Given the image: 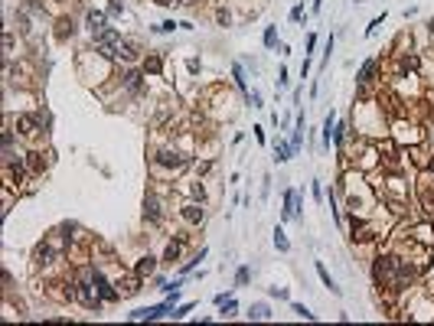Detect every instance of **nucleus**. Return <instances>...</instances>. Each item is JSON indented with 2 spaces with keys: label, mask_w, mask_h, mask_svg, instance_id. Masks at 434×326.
<instances>
[{
  "label": "nucleus",
  "mask_w": 434,
  "mask_h": 326,
  "mask_svg": "<svg viewBox=\"0 0 434 326\" xmlns=\"http://www.w3.org/2000/svg\"><path fill=\"white\" fill-rule=\"evenodd\" d=\"M190 160H193L190 154H183V150H176V147H163V150H157V154L150 157L154 170H157V173H166V176H173V173L186 170V166H190Z\"/></svg>",
  "instance_id": "nucleus-1"
},
{
  "label": "nucleus",
  "mask_w": 434,
  "mask_h": 326,
  "mask_svg": "<svg viewBox=\"0 0 434 326\" xmlns=\"http://www.w3.org/2000/svg\"><path fill=\"white\" fill-rule=\"evenodd\" d=\"M75 300H79L85 310H102L105 307V300H102V294H98L95 280L88 277V271H82V277L75 280Z\"/></svg>",
  "instance_id": "nucleus-2"
},
{
  "label": "nucleus",
  "mask_w": 434,
  "mask_h": 326,
  "mask_svg": "<svg viewBox=\"0 0 434 326\" xmlns=\"http://www.w3.org/2000/svg\"><path fill=\"white\" fill-rule=\"evenodd\" d=\"M395 271H398V255H379L376 264H372V277H376L379 287H392Z\"/></svg>",
  "instance_id": "nucleus-3"
},
{
  "label": "nucleus",
  "mask_w": 434,
  "mask_h": 326,
  "mask_svg": "<svg viewBox=\"0 0 434 326\" xmlns=\"http://www.w3.org/2000/svg\"><path fill=\"white\" fill-rule=\"evenodd\" d=\"M85 271H88V277L95 280V287H98V294H102L105 303H118V300H121V290H114V284H111V280L105 277L102 271H98L95 264H85Z\"/></svg>",
  "instance_id": "nucleus-4"
},
{
  "label": "nucleus",
  "mask_w": 434,
  "mask_h": 326,
  "mask_svg": "<svg viewBox=\"0 0 434 326\" xmlns=\"http://www.w3.org/2000/svg\"><path fill=\"white\" fill-rule=\"evenodd\" d=\"M144 78H147L144 69H124L121 72V88H127L131 95H144Z\"/></svg>",
  "instance_id": "nucleus-5"
},
{
  "label": "nucleus",
  "mask_w": 434,
  "mask_h": 326,
  "mask_svg": "<svg viewBox=\"0 0 434 326\" xmlns=\"http://www.w3.org/2000/svg\"><path fill=\"white\" fill-rule=\"evenodd\" d=\"M144 218H147L150 225H160V218H163V202H160V196H154V193L144 196Z\"/></svg>",
  "instance_id": "nucleus-6"
},
{
  "label": "nucleus",
  "mask_w": 434,
  "mask_h": 326,
  "mask_svg": "<svg viewBox=\"0 0 434 326\" xmlns=\"http://www.w3.org/2000/svg\"><path fill=\"white\" fill-rule=\"evenodd\" d=\"M300 206H304L300 193H297V189H287V193H284V209H281V218H284V222L300 218Z\"/></svg>",
  "instance_id": "nucleus-7"
},
{
  "label": "nucleus",
  "mask_w": 434,
  "mask_h": 326,
  "mask_svg": "<svg viewBox=\"0 0 434 326\" xmlns=\"http://www.w3.org/2000/svg\"><path fill=\"white\" fill-rule=\"evenodd\" d=\"M376 75H379V59H366L363 69L356 72V85H359V88L372 85V82H376Z\"/></svg>",
  "instance_id": "nucleus-8"
},
{
  "label": "nucleus",
  "mask_w": 434,
  "mask_h": 326,
  "mask_svg": "<svg viewBox=\"0 0 434 326\" xmlns=\"http://www.w3.org/2000/svg\"><path fill=\"white\" fill-rule=\"evenodd\" d=\"M141 43L137 39H121V46H118V59H124V62H137L141 59Z\"/></svg>",
  "instance_id": "nucleus-9"
},
{
  "label": "nucleus",
  "mask_w": 434,
  "mask_h": 326,
  "mask_svg": "<svg viewBox=\"0 0 434 326\" xmlns=\"http://www.w3.org/2000/svg\"><path fill=\"white\" fill-rule=\"evenodd\" d=\"M180 216L190 222V225H203V218H206V212H203V202H186L180 209Z\"/></svg>",
  "instance_id": "nucleus-10"
},
{
  "label": "nucleus",
  "mask_w": 434,
  "mask_h": 326,
  "mask_svg": "<svg viewBox=\"0 0 434 326\" xmlns=\"http://www.w3.org/2000/svg\"><path fill=\"white\" fill-rule=\"evenodd\" d=\"M88 30H92V36L102 30H108V13H98V10H88Z\"/></svg>",
  "instance_id": "nucleus-11"
},
{
  "label": "nucleus",
  "mask_w": 434,
  "mask_h": 326,
  "mask_svg": "<svg viewBox=\"0 0 434 326\" xmlns=\"http://www.w3.org/2000/svg\"><path fill=\"white\" fill-rule=\"evenodd\" d=\"M154 271H157V258H154V255H144L141 261L134 264V274H141V277H150Z\"/></svg>",
  "instance_id": "nucleus-12"
},
{
  "label": "nucleus",
  "mask_w": 434,
  "mask_h": 326,
  "mask_svg": "<svg viewBox=\"0 0 434 326\" xmlns=\"http://www.w3.org/2000/svg\"><path fill=\"white\" fill-rule=\"evenodd\" d=\"M26 166H30V173H46V166H49V160H46V154H30L26 157Z\"/></svg>",
  "instance_id": "nucleus-13"
},
{
  "label": "nucleus",
  "mask_w": 434,
  "mask_h": 326,
  "mask_svg": "<svg viewBox=\"0 0 434 326\" xmlns=\"http://www.w3.org/2000/svg\"><path fill=\"white\" fill-rule=\"evenodd\" d=\"M245 317H248V320H255V323H258V320H271V307H268V303H252Z\"/></svg>",
  "instance_id": "nucleus-14"
},
{
  "label": "nucleus",
  "mask_w": 434,
  "mask_h": 326,
  "mask_svg": "<svg viewBox=\"0 0 434 326\" xmlns=\"http://www.w3.org/2000/svg\"><path fill=\"white\" fill-rule=\"evenodd\" d=\"M141 274H131V277H124V284H118V287H124L121 290V297H131V294H137V290H141Z\"/></svg>",
  "instance_id": "nucleus-15"
},
{
  "label": "nucleus",
  "mask_w": 434,
  "mask_h": 326,
  "mask_svg": "<svg viewBox=\"0 0 434 326\" xmlns=\"http://www.w3.org/2000/svg\"><path fill=\"white\" fill-rule=\"evenodd\" d=\"M141 69L150 72V75H160V72H163V55H147Z\"/></svg>",
  "instance_id": "nucleus-16"
},
{
  "label": "nucleus",
  "mask_w": 434,
  "mask_h": 326,
  "mask_svg": "<svg viewBox=\"0 0 434 326\" xmlns=\"http://www.w3.org/2000/svg\"><path fill=\"white\" fill-rule=\"evenodd\" d=\"M333 127H336V111H330V114L324 117V147H330V140H333Z\"/></svg>",
  "instance_id": "nucleus-17"
},
{
  "label": "nucleus",
  "mask_w": 434,
  "mask_h": 326,
  "mask_svg": "<svg viewBox=\"0 0 434 326\" xmlns=\"http://www.w3.org/2000/svg\"><path fill=\"white\" fill-rule=\"evenodd\" d=\"M291 157H294L291 144H284V140H274V160H277V163H287Z\"/></svg>",
  "instance_id": "nucleus-18"
},
{
  "label": "nucleus",
  "mask_w": 434,
  "mask_h": 326,
  "mask_svg": "<svg viewBox=\"0 0 434 326\" xmlns=\"http://www.w3.org/2000/svg\"><path fill=\"white\" fill-rule=\"evenodd\" d=\"M206 255H209V248H199V251H196V255H193V258H190V261H186V264H183V268H180V277H186V274H190V271H193V268H196V264H199V261H203V258H206Z\"/></svg>",
  "instance_id": "nucleus-19"
},
{
  "label": "nucleus",
  "mask_w": 434,
  "mask_h": 326,
  "mask_svg": "<svg viewBox=\"0 0 434 326\" xmlns=\"http://www.w3.org/2000/svg\"><path fill=\"white\" fill-rule=\"evenodd\" d=\"M180 248H183V245H180V241H170V245H166V251H163V258H160V261H163V264H173L176 261V258H180Z\"/></svg>",
  "instance_id": "nucleus-20"
},
{
  "label": "nucleus",
  "mask_w": 434,
  "mask_h": 326,
  "mask_svg": "<svg viewBox=\"0 0 434 326\" xmlns=\"http://www.w3.org/2000/svg\"><path fill=\"white\" fill-rule=\"evenodd\" d=\"M317 274H320V280H324V287H330L333 294H339V287H336V280L330 277V271L324 268V261H317Z\"/></svg>",
  "instance_id": "nucleus-21"
},
{
  "label": "nucleus",
  "mask_w": 434,
  "mask_h": 326,
  "mask_svg": "<svg viewBox=\"0 0 434 326\" xmlns=\"http://www.w3.org/2000/svg\"><path fill=\"white\" fill-rule=\"evenodd\" d=\"M232 78H235V85L242 88L245 95H248V82H245V65H242V62H235V65H232Z\"/></svg>",
  "instance_id": "nucleus-22"
},
{
  "label": "nucleus",
  "mask_w": 434,
  "mask_h": 326,
  "mask_svg": "<svg viewBox=\"0 0 434 326\" xmlns=\"http://www.w3.org/2000/svg\"><path fill=\"white\" fill-rule=\"evenodd\" d=\"M274 248H277V251H284V255L291 251V241H287V235H284V228H281V225L274 228Z\"/></svg>",
  "instance_id": "nucleus-23"
},
{
  "label": "nucleus",
  "mask_w": 434,
  "mask_h": 326,
  "mask_svg": "<svg viewBox=\"0 0 434 326\" xmlns=\"http://www.w3.org/2000/svg\"><path fill=\"white\" fill-rule=\"evenodd\" d=\"M265 49H274L277 46V26H265V36H261Z\"/></svg>",
  "instance_id": "nucleus-24"
},
{
  "label": "nucleus",
  "mask_w": 434,
  "mask_h": 326,
  "mask_svg": "<svg viewBox=\"0 0 434 326\" xmlns=\"http://www.w3.org/2000/svg\"><path fill=\"white\" fill-rule=\"evenodd\" d=\"M235 313H238V303L229 297V300H225V303L219 307V317H222V320H229V317H235Z\"/></svg>",
  "instance_id": "nucleus-25"
},
{
  "label": "nucleus",
  "mask_w": 434,
  "mask_h": 326,
  "mask_svg": "<svg viewBox=\"0 0 434 326\" xmlns=\"http://www.w3.org/2000/svg\"><path fill=\"white\" fill-rule=\"evenodd\" d=\"M248 280H252V268H245V264H242V268L235 271V287H245Z\"/></svg>",
  "instance_id": "nucleus-26"
},
{
  "label": "nucleus",
  "mask_w": 434,
  "mask_h": 326,
  "mask_svg": "<svg viewBox=\"0 0 434 326\" xmlns=\"http://www.w3.org/2000/svg\"><path fill=\"white\" fill-rule=\"evenodd\" d=\"M245 98H248V105H252V108H265V98H261L258 88H248V95H245Z\"/></svg>",
  "instance_id": "nucleus-27"
},
{
  "label": "nucleus",
  "mask_w": 434,
  "mask_h": 326,
  "mask_svg": "<svg viewBox=\"0 0 434 326\" xmlns=\"http://www.w3.org/2000/svg\"><path fill=\"white\" fill-rule=\"evenodd\" d=\"M193 307H196V303H180V307H173V313H170V320H183V317H186V313H190L193 310Z\"/></svg>",
  "instance_id": "nucleus-28"
},
{
  "label": "nucleus",
  "mask_w": 434,
  "mask_h": 326,
  "mask_svg": "<svg viewBox=\"0 0 434 326\" xmlns=\"http://www.w3.org/2000/svg\"><path fill=\"white\" fill-rule=\"evenodd\" d=\"M291 310H294V313H297V317H300V320H317V313H310V310H307V307H304V303H294V300H291Z\"/></svg>",
  "instance_id": "nucleus-29"
},
{
  "label": "nucleus",
  "mask_w": 434,
  "mask_h": 326,
  "mask_svg": "<svg viewBox=\"0 0 434 326\" xmlns=\"http://www.w3.org/2000/svg\"><path fill=\"white\" fill-rule=\"evenodd\" d=\"M59 39H65V36H72V33H75V23H72V20H59Z\"/></svg>",
  "instance_id": "nucleus-30"
},
{
  "label": "nucleus",
  "mask_w": 434,
  "mask_h": 326,
  "mask_svg": "<svg viewBox=\"0 0 434 326\" xmlns=\"http://www.w3.org/2000/svg\"><path fill=\"white\" fill-rule=\"evenodd\" d=\"M105 13H108V16H121V13H124V3H121V0H111Z\"/></svg>",
  "instance_id": "nucleus-31"
},
{
  "label": "nucleus",
  "mask_w": 434,
  "mask_h": 326,
  "mask_svg": "<svg viewBox=\"0 0 434 326\" xmlns=\"http://www.w3.org/2000/svg\"><path fill=\"white\" fill-rule=\"evenodd\" d=\"M382 23H385V13H382V16H376V20H372V23L366 26V36H376V30H379Z\"/></svg>",
  "instance_id": "nucleus-32"
},
{
  "label": "nucleus",
  "mask_w": 434,
  "mask_h": 326,
  "mask_svg": "<svg viewBox=\"0 0 434 326\" xmlns=\"http://www.w3.org/2000/svg\"><path fill=\"white\" fill-rule=\"evenodd\" d=\"M268 294H271V297H277V300H291V294H287L284 287H277V284H274V287H268Z\"/></svg>",
  "instance_id": "nucleus-33"
},
{
  "label": "nucleus",
  "mask_w": 434,
  "mask_h": 326,
  "mask_svg": "<svg viewBox=\"0 0 434 326\" xmlns=\"http://www.w3.org/2000/svg\"><path fill=\"white\" fill-rule=\"evenodd\" d=\"M176 26H180V23H173V20H163V23H157L154 30H157V33H173Z\"/></svg>",
  "instance_id": "nucleus-34"
},
{
  "label": "nucleus",
  "mask_w": 434,
  "mask_h": 326,
  "mask_svg": "<svg viewBox=\"0 0 434 326\" xmlns=\"http://www.w3.org/2000/svg\"><path fill=\"white\" fill-rule=\"evenodd\" d=\"M304 16H307V13H304V3H297V7L291 10V23H300Z\"/></svg>",
  "instance_id": "nucleus-35"
},
{
  "label": "nucleus",
  "mask_w": 434,
  "mask_h": 326,
  "mask_svg": "<svg viewBox=\"0 0 434 326\" xmlns=\"http://www.w3.org/2000/svg\"><path fill=\"white\" fill-rule=\"evenodd\" d=\"M314 199L324 202V186H320V179H314Z\"/></svg>",
  "instance_id": "nucleus-36"
},
{
  "label": "nucleus",
  "mask_w": 434,
  "mask_h": 326,
  "mask_svg": "<svg viewBox=\"0 0 434 326\" xmlns=\"http://www.w3.org/2000/svg\"><path fill=\"white\" fill-rule=\"evenodd\" d=\"M252 131H255V140H258V144H265V127H261V124H255Z\"/></svg>",
  "instance_id": "nucleus-37"
},
{
  "label": "nucleus",
  "mask_w": 434,
  "mask_h": 326,
  "mask_svg": "<svg viewBox=\"0 0 434 326\" xmlns=\"http://www.w3.org/2000/svg\"><path fill=\"white\" fill-rule=\"evenodd\" d=\"M216 20H219L222 26H229V10H219V13H216Z\"/></svg>",
  "instance_id": "nucleus-38"
},
{
  "label": "nucleus",
  "mask_w": 434,
  "mask_h": 326,
  "mask_svg": "<svg viewBox=\"0 0 434 326\" xmlns=\"http://www.w3.org/2000/svg\"><path fill=\"white\" fill-rule=\"evenodd\" d=\"M277 85H287V69H284V65L277 69Z\"/></svg>",
  "instance_id": "nucleus-39"
},
{
  "label": "nucleus",
  "mask_w": 434,
  "mask_h": 326,
  "mask_svg": "<svg viewBox=\"0 0 434 326\" xmlns=\"http://www.w3.org/2000/svg\"><path fill=\"white\" fill-rule=\"evenodd\" d=\"M229 297H232V294H216V297H213V300H216V307H222V303L229 300Z\"/></svg>",
  "instance_id": "nucleus-40"
},
{
  "label": "nucleus",
  "mask_w": 434,
  "mask_h": 326,
  "mask_svg": "<svg viewBox=\"0 0 434 326\" xmlns=\"http://www.w3.org/2000/svg\"><path fill=\"white\" fill-rule=\"evenodd\" d=\"M186 69H190L193 75H196V72H199V59H190V62H186Z\"/></svg>",
  "instance_id": "nucleus-41"
},
{
  "label": "nucleus",
  "mask_w": 434,
  "mask_h": 326,
  "mask_svg": "<svg viewBox=\"0 0 434 326\" xmlns=\"http://www.w3.org/2000/svg\"><path fill=\"white\" fill-rule=\"evenodd\" d=\"M157 7H170V3H176V0H154Z\"/></svg>",
  "instance_id": "nucleus-42"
},
{
  "label": "nucleus",
  "mask_w": 434,
  "mask_h": 326,
  "mask_svg": "<svg viewBox=\"0 0 434 326\" xmlns=\"http://www.w3.org/2000/svg\"><path fill=\"white\" fill-rule=\"evenodd\" d=\"M428 30H431V33H434V16H431V23H428Z\"/></svg>",
  "instance_id": "nucleus-43"
},
{
  "label": "nucleus",
  "mask_w": 434,
  "mask_h": 326,
  "mask_svg": "<svg viewBox=\"0 0 434 326\" xmlns=\"http://www.w3.org/2000/svg\"><path fill=\"white\" fill-rule=\"evenodd\" d=\"M431 144H434V134H431Z\"/></svg>",
  "instance_id": "nucleus-44"
}]
</instances>
